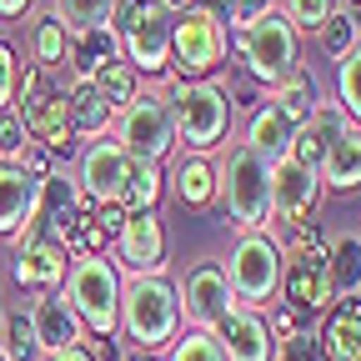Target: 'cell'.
I'll list each match as a JSON object with an SVG mask.
<instances>
[{
	"label": "cell",
	"mask_w": 361,
	"mask_h": 361,
	"mask_svg": "<svg viewBox=\"0 0 361 361\" xmlns=\"http://www.w3.org/2000/svg\"><path fill=\"white\" fill-rule=\"evenodd\" d=\"M346 126V111L336 106V101H322V106H316L301 126H296V135H291V151L286 156H296L301 166H322V156H326V146L336 141V130Z\"/></svg>",
	"instance_id": "44dd1931"
},
{
	"label": "cell",
	"mask_w": 361,
	"mask_h": 361,
	"mask_svg": "<svg viewBox=\"0 0 361 361\" xmlns=\"http://www.w3.org/2000/svg\"><path fill=\"white\" fill-rule=\"evenodd\" d=\"M276 11V0H226V25L231 30H246V25H256L261 16H271Z\"/></svg>",
	"instance_id": "f35d334b"
},
{
	"label": "cell",
	"mask_w": 361,
	"mask_h": 361,
	"mask_svg": "<svg viewBox=\"0 0 361 361\" xmlns=\"http://www.w3.org/2000/svg\"><path fill=\"white\" fill-rule=\"evenodd\" d=\"M171 66L180 80H206L226 66V20L216 16V6L196 0L171 20Z\"/></svg>",
	"instance_id": "8992f818"
},
{
	"label": "cell",
	"mask_w": 361,
	"mask_h": 361,
	"mask_svg": "<svg viewBox=\"0 0 361 361\" xmlns=\"http://www.w3.org/2000/svg\"><path fill=\"white\" fill-rule=\"evenodd\" d=\"M116 11V0H56V16L66 20V30H85V25H106Z\"/></svg>",
	"instance_id": "d6a6232c"
},
{
	"label": "cell",
	"mask_w": 361,
	"mask_h": 361,
	"mask_svg": "<svg viewBox=\"0 0 361 361\" xmlns=\"http://www.w3.org/2000/svg\"><path fill=\"white\" fill-rule=\"evenodd\" d=\"M66 116H71V130L75 135H106V126H111V106H106V96L96 90V80H85V75H75L71 85H66Z\"/></svg>",
	"instance_id": "d4e9b609"
},
{
	"label": "cell",
	"mask_w": 361,
	"mask_h": 361,
	"mask_svg": "<svg viewBox=\"0 0 361 361\" xmlns=\"http://www.w3.org/2000/svg\"><path fill=\"white\" fill-rule=\"evenodd\" d=\"M281 6H286V20L296 30H322L336 11V0H281Z\"/></svg>",
	"instance_id": "d590c367"
},
{
	"label": "cell",
	"mask_w": 361,
	"mask_h": 361,
	"mask_svg": "<svg viewBox=\"0 0 361 361\" xmlns=\"http://www.w3.org/2000/svg\"><path fill=\"white\" fill-rule=\"evenodd\" d=\"M166 106L176 121V141H186L196 156L216 151L231 130V96L211 80H171L166 85Z\"/></svg>",
	"instance_id": "277c9868"
},
{
	"label": "cell",
	"mask_w": 361,
	"mask_h": 361,
	"mask_svg": "<svg viewBox=\"0 0 361 361\" xmlns=\"http://www.w3.org/2000/svg\"><path fill=\"white\" fill-rule=\"evenodd\" d=\"M130 151H121L116 141H96L85 156H80V191L90 201H116L126 206V191H130Z\"/></svg>",
	"instance_id": "9a60e30c"
},
{
	"label": "cell",
	"mask_w": 361,
	"mask_h": 361,
	"mask_svg": "<svg viewBox=\"0 0 361 361\" xmlns=\"http://www.w3.org/2000/svg\"><path fill=\"white\" fill-rule=\"evenodd\" d=\"M0 351H6V361H35V356H45L35 346V331H30V316L25 311L6 316V341H0Z\"/></svg>",
	"instance_id": "1f68e13d"
},
{
	"label": "cell",
	"mask_w": 361,
	"mask_h": 361,
	"mask_svg": "<svg viewBox=\"0 0 361 361\" xmlns=\"http://www.w3.org/2000/svg\"><path fill=\"white\" fill-rule=\"evenodd\" d=\"M336 96H341L336 106L346 111V121H356V126H361V40L341 56V71H336Z\"/></svg>",
	"instance_id": "4dcf8cb0"
},
{
	"label": "cell",
	"mask_w": 361,
	"mask_h": 361,
	"mask_svg": "<svg viewBox=\"0 0 361 361\" xmlns=\"http://www.w3.org/2000/svg\"><path fill=\"white\" fill-rule=\"evenodd\" d=\"M121 56L146 75H161L171 66V20L161 16L156 0H146L141 16L130 20V30H121Z\"/></svg>",
	"instance_id": "5bb4252c"
},
{
	"label": "cell",
	"mask_w": 361,
	"mask_h": 361,
	"mask_svg": "<svg viewBox=\"0 0 361 361\" xmlns=\"http://www.w3.org/2000/svg\"><path fill=\"white\" fill-rule=\"evenodd\" d=\"M271 361H326V356H322V341H316V331H296V336L276 341Z\"/></svg>",
	"instance_id": "74e56055"
},
{
	"label": "cell",
	"mask_w": 361,
	"mask_h": 361,
	"mask_svg": "<svg viewBox=\"0 0 361 361\" xmlns=\"http://www.w3.org/2000/svg\"><path fill=\"white\" fill-rule=\"evenodd\" d=\"M281 246L271 241L266 231H241L236 236V246H231V256H226V281H231V296H236V306H256V311H266V301L281 291Z\"/></svg>",
	"instance_id": "52a82bcc"
},
{
	"label": "cell",
	"mask_w": 361,
	"mask_h": 361,
	"mask_svg": "<svg viewBox=\"0 0 361 361\" xmlns=\"http://www.w3.org/2000/svg\"><path fill=\"white\" fill-rule=\"evenodd\" d=\"M291 135H296V121H291L276 101L256 106V111H251V121H246V146H256L266 161L286 156V151H291Z\"/></svg>",
	"instance_id": "cb8c5ba5"
},
{
	"label": "cell",
	"mask_w": 361,
	"mask_h": 361,
	"mask_svg": "<svg viewBox=\"0 0 361 361\" xmlns=\"http://www.w3.org/2000/svg\"><path fill=\"white\" fill-rule=\"evenodd\" d=\"M30 331H35V346H40L45 356H51V351H66V346H85V336H90L61 291H45V296L30 306Z\"/></svg>",
	"instance_id": "2e32d148"
},
{
	"label": "cell",
	"mask_w": 361,
	"mask_h": 361,
	"mask_svg": "<svg viewBox=\"0 0 361 361\" xmlns=\"http://www.w3.org/2000/svg\"><path fill=\"white\" fill-rule=\"evenodd\" d=\"M316 341L326 361H361V296H341V306H326V326Z\"/></svg>",
	"instance_id": "7402d4cb"
},
{
	"label": "cell",
	"mask_w": 361,
	"mask_h": 361,
	"mask_svg": "<svg viewBox=\"0 0 361 361\" xmlns=\"http://www.w3.org/2000/svg\"><path fill=\"white\" fill-rule=\"evenodd\" d=\"M271 101H276V106H281V111H286V116L301 126V121H306L316 106H322V85H316V75H306V71H291Z\"/></svg>",
	"instance_id": "f546056e"
},
{
	"label": "cell",
	"mask_w": 361,
	"mask_h": 361,
	"mask_svg": "<svg viewBox=\"0 0 361 361\" xmlns=\"http://www.w3.org/2000/svg\"><path fill=\"white\" fill-rule=\"evenodd\" d=\"M291 256H281V291H286V306L301 311V316H316L326 311L336 296H331V281H326V236L322 226H291Z\"/></svg>",
	"instance_id": "5b68a950"
},
{
	"label": "cell",
	"mask_w": 361,
	"mask_h": 361,
	"mask_svg": "<svg viewBox=\"0 0 361 361\" xmlns=\"http://www.w3.org/2000/svg\"><path fill=\"white\" fill-rule=\"evenodd\" d=\"M90 80H96V90L106 96V106H111V111H121V106H130L135 96H141V71H135L126 56H121V61H111V66H101Z\"/></svg>",
	"instance_id": "f1b7e54d"
},
{
	"label": "cell",
	"mask_w": 361,
	"mask_h": 361,
	"mask_svg": "<svg viewBox=\"0 0 361 361\" xmlns=\"http://www.w3.org/2000/svg\"><path fill=\"white\" fill-rule=\"evenodd\" d=\"M35 206H40V180L25 176L20 166H6L0 161V236H16L35 221Z\"/></svg>",
	"instance_id": "d6986e66"
},
{
	"label": "cell",
	"mask_w": 361,
	"mask_h": 361,
	"mask_svg": "<svg viewBox=\"0 0 361 361\" xmlns=\"http://www.w3.org/2000/svg\"><path fill=\"white\" fill-rule=\"evenodd\" d=\"M25 146H30V135H25L20 111H16V106H11V111H0V161H6V166H16Z\"/></svg>",
	"instance_id": "8d00e7d4"
},
{
	"label": "cell",
	"mask_w": 361,
	"mask_h": 361,
	"mask_svg": "<svg viewBox=\"0 0 361 361\" xmlns=\"http://www.w3.org/2000/svg\"><path fill=\"white\" fill-rule=\"evenodd\" d=\"M166 361H226V356H221V346H216L211 331H186V336L171 341V356Z\"/></svg>",
	"instance_id": "e575fe53"
},
{
	"label": "cell",
	"mask_w": 361,
	"mask_h": 361,
	"mask_svg": "<svg viewBox=\"0 0 361 361\" xmlns=\"http://www.w3.org/2000/svg\"><path fill=\"white\" fill-rule=\"evenodd\" d=\"M176 301H180V316H186L191 331H211L226 311L236 306L231 296V281H226V271L216 261H196L186 271V281L176 286Z\"/></svg>",
	"instance_id": "30bf717a"
},
{
	"label": "cell",
	"mask_w": 361,
	"mask_h": 361,
	"mask_svg": "<svg viewBox=\"0 0 361 361\" xmlns=\"http://www.w3.org/2000/svg\"><path fill=\"white\" fill-rule=\"evenodd\" d=\"M16 166H20L25 176H35V180H45V176H51V151H45V146H25Z\"/></svg>",
	"instance_id": "b9f144b4"
},
{
	"label": "cell",
	"mask_w": 361,
	"mask_h": 361,
	"mask_svg": "<svg viewBox=\"0 0 361 361\" xmlns=\"http://www.w3.org/2000/svg\"><path fill=\"white\" fill-rule=\"evenodd\" d=\"M316 176H322V186H331V191H361V126L356 121H346L336 130V141L326 146Z\"/></svg>",
	"instance_id": "ffe728a7"
},
{
	"label": "cell",
	"mask_w": 361,
	"mask_h": 361,
	"mask_svg": "<svg viewBox=\"0 0 361 361\" xmlns=\"http://www.w3.org/2000/svg\"><path fill=\"white\" fill-rule=\"evenodd\" d=\"M116 146L141 156V161H156V166L176 151V121H171V106H166V90L161 96H135L130 106H121Z\"/></svg>",
	"instance_id": "ba28073f"
},
{
	"label": "cell",
	"mask_w": 361,
	"mask_h": 361,
	"mask_svg": "<svg viewBox=\"0 0 361 361\" xmlns=\"http://www.w3.org/2000/svg\"><path fill=\"white\" fill-rule=\"evenodd\" d=\"M20 121H25V135L45 151H71L75 130H71V116H66V90H45V96L16 106Z\"/></svg>",
	"instance_id": "ac0fdd59"
},
{
	"label": "cell",
	"mask_w": 361,
	"mask_h": 361,
	"mask_svg": "<svg viewBox=\"0 0 361 361\" xmlns=\"http://www.w3.org/2000/svg\"><path fill=\"white\" fill-rule=\"evenodd\" d=\"M116 256L130 276H161L166 271V231L156 211H126V226L116 231Z\"/></svg>",
	"instance_id": "7c38bea8"
},
{
	"label": "cell",
	"mask_w": 361,
	"mask_h": 361,
	"mask_svg": "<svg viewBox=\"0 0 361 361\" xmlns=\"http://www.w3.org/2000/svg\"><path fill=\"white\" fill-rule=\"evenodd\" d=\"M130 361H156V356H151V351H135V356H130Z\"/></svg>",
	"instance_id": "bcb514c9"
},
{
	"label": "cell",
	"mask_w": 361,
	"mask_h": 361,
	"mask_svg": "<svg viewBox=\"0 0 361 361\" xmlns=\"http://www.w3.org/2000/svg\"><path fill=\"white\" fill-rule=\"evenodd\" d=\"M266 326H271V336H276V341H286V336L301 331V311L281 306V311H271V316H266Z\"/></svg>",
	"instance_id": "60d3db41"
},
{
	"label": "cell",
	"mask_w": 361,
	"mask_h": 361,
	"mask_svg": "<svg viewBox=\"0 0 361 361\" xmlns=\"http://www.w3.org/2000/svg\"><path fill=\"white\" fill-rule=\"evenodd\" d=\"M111 61H121V35H116V25L106 20V25H85V30H71V45H66V66H71V75H96L101 66H111Z\"/></svg>",
	"instance_id": "603a6c76"
},
{
	"label": "cell",
	"mask_w": 361,
	"mask_h": 361,
	"mask_svg": "<svg viewBox=\"0 0 361 361\" xmlns=\"http://www.w3.org/2000/svg\"><path fill=\"white\" fill-rule=\"evenodd\" d=\"M30 11V0H0V20H20Z\"/></svg>",
	"instance_id": "7bdbcfd3"
},
{
	"label": "cell",
	"mask_w": 361,
	"mask_h": 361,
	"mask_svg": "<svg viewBox=\"0 0 361 361\" xmlns=\"http://www.w3.org/2000/svg\"><path fill=\"white\" fill-rule=\"evenodd\" d=\"M66 266H71V256H66L61 241L35 236V241H25V246L16 251L11 276H16L20 291H40V296H45V291H56V286L66 281Z\"/></svg>",
	"instance_id": "e0dca14e"
},
{
	"label": "cell",
	"mask_w": 361,
	"mask_h": 361,
	"mask_svg": "<svg viewBox=\"0 0 361 361\" xmlns=\"http://www.w3.org/2000/svg\"><path fill=\"white\" fill-rule=\"evenodd\" d=\"M326 281L331 296H356L361 291V236H336L326 241Z\"/></svg>",
	"instance_id": "484cf974"
},
{
	"label": "cell",
	"mask_w": 361,
	"mask_h": 361,
	"mask_svg": "<svg viewBox=\"0 0 361 361\" xmlns=\"http://www.w3.org/2000/svg\"><path fill=\"white\" fill-rule=\"evenodd\" d=\"M121 331L135 351H161L180 336V301L166 276H130L121 286Z\"/></svg>",
	"instance_id": "7a4b0ae2"
},
{
	"label": "cell",
	"mask_w": 361,
	"mask_h": 361,
	"mask_svg": "<svg viewBox=\"0 0 361 361\" xmlns=\"http://www.w3.org/2000/svg\"><path fill=\"white\" fill-rule=\"evenodd\" d=\"M236 51H241V61H246V71H251L256 80L281 85V80L296 71V25H291L286 16L271 11V16H261L256 25L241 30Z\"/></svg>",
	"instance_id": "9c48e42d"
},
{
	"label": "cell",
	"mask_w": 361,
	"mask_h": 361,
	"mask_svg": "<svg viewBox=\"0 0 361 361\" xmlns=\"http://www.w3.org/2000/svg\"><path fill=\"white\" fill-rule=\"evenodd\" d=\"M316 201H322V176H316L311 166H301L296 156L271 161V221L296 226L301 216L316 211Z\"/></svg>",
	"instance_id": "8fae6325"
},
{
	"label": "cell",
	"mask_w": 361,
	"mask_h": 361,
	"mask_svg": "<svg viewBox=\"0 0 361 361\" xmlns=\"http://www.w3.org/2000/svg\"><path fill=\"white\" fill-rule=\"evenodd\" d=\"M0 361H6V351H0Z\"/></svg>",
	"instance_id": "7dc6e473"
},
{
	"label": "cell",
	"mask_w": 361,
	"mask_h": 361,
	"mask_svg": "<svg viewBox=\"0 0 361 361\" xmlns=\"http://www.w3.org/2000/svg\"><path fill=\"white\" fill-rule=\"evenodd\" d=\"M216 196L226 201V216L241 231H266L271 226V161L256 146L231 141L216 166Z\"/></svg>",
	"instance_id": "6da1fadb"
},
{
	"label": "cell",
	"mask_w": 361,
	"mask_h": 361,
	"mask_svg": "<svg viewBox=\"0 0 361 361\" xmlns=\"http://www.w3.org/2000/svg\"><path fill=\"white\" fill-rule=\"evenodd\" d=\"M61 296L71 301V311L80 316V326L90 336H116V326H121V271L101 251L71 256Z\"/></svg>",
	"instance_id": "3957f363"
},
{
	"label": "cell",
	"mask_w": 361,
	"mask_h": 361,
	"mask_svg": "<svg viewBox=\"0 0 361 361\" xmlns=\"http://www.w3.org/2000/svg\"><path fill=\"white\" fill-rule=\"evenodd\" d=\"M16 75H20V61L6 40H0V111H11L16 106Z\"/></svg>",
	"instance_id": "ab89813d"
},
{
	"label": "cell",
	"mask_w": 361,
	"mask_h": 361,
	"mask_svg": "<svg viewBox=\"0 0 361 361\" xmlns=\"http://www.w3.org/2000/svg\"><path fill=\"white\" fill-rule=\"evenodd\" d=\"M356 40H361V20H356L351 11H331V20L322 25V45H326V56H336V61H341Z\"/></svg>",
	"instance_id": "836d02e7"
},
{
	"label": "cell",
	"mask_w": 361,
	"mask_h": 361,
	"mask_svg": "<svg viewBox=\"0 0 361 361\" xmlns=\"http://www.w3.org/2000/svg\"><path fill=\"white\" fill-rule=\"evenodd\" d=\"M66 45H71V30H66V20H61L56 11L35 20V30H30V56H35L40 71H61V66H66Z\"/></svg>",
	"instance_id": "83f0119b"
},
{
	"label": "cell",
	"mask_w": 361,
	"mask_h": 361,
	"mask_svg": "<svg viewBox=\"0 0 361 361\" xmlns=\"http://www.w3.org/2000/svg\"><path fill=\"white\" fill-rule=\"evenodd\" d=\"M171 191L180 206H211L216 201V166L206 156H186L171 176Z\"/></svg>",
	"instance_id": "4316f807"
},
{
	"label": "cell",
	"mask_w": 361,
	"mask_h": 361,
	"mask_svg": "<svg viewBox=\"0 0 361 361\" xmlns=\"http://www.w3.org/2000/svg\"><path fill=\"white\" fill-rule=\"evenodd\" d=\"M156 6H161V11H176V16H180L186 6H196V0H156Z\"/></svg>",
	"instance_id": "f6af8a7d"
},
{
	"label": "cell",
	"mask_w": 361,
	"mask_h": 361,
	"mask_svg": "<svg viewBox=\"0 0 361 361\" xmlns=\"http://www.w3.org/2000/svg\"><path fill=\"white\" fill-rule=\"evenodd\" d=\"M45 361H96V356H90L85 346H66V351H51Z\"/></svg>",
	"instance_id": "ee69618b"
},
{
	"label": "cell",
	"mask_w": 361,
	"mask_h": 361,
	"mask_svg": "<svg viewBox=\"0 0 361 361\" xmlns=\"http://www.w3.org/2000/svg\"><path fill=\"white\" fill-rule=\"evenodd\" d=\"M211 336H216L226 361H271V351H276V336H271L266 316L256 306H231L211 326Z\"/></svg>",
	"instance_id": "4fadbf2b"
}]
</instances>
